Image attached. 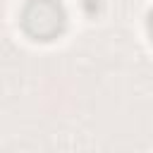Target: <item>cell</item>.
Here are the masks:
<instances>
[{"instance_id": "2", "label": "cell", "mask_w": 153, "mask_h": 153, "mask_svg": "<svg viewBox=\"0 0 153 153\" xmlns=\"http://www.w3.org/2000/svg\"><path fill=\"white\" fill-rule=\"evenodd\" d=\"M148 33H151V38H153V12H151V17H148Z\"/></svg>"}, {"instance_id": "1", "label": "cell", "mask_w": 153, "mask_h": 153, "mask_svg": "<svg viewBox=\"0 0 153 153\" xmlns=\"http://www.w3.org/2000/svg\"><path fill=\"white\" fill-rule=\"evenodd\" d=\"M22 24L29 36L38 41H50L65 26V10L57 0H31L24 7Z\"/></svg>"}]
</instances>
